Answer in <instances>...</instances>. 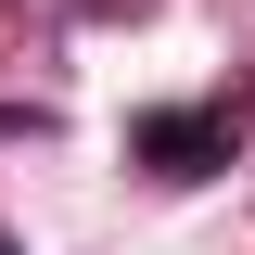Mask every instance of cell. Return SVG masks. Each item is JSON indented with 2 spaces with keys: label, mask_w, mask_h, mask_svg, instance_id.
Returning <instances> with one entry per match:
<instances>
[{
  "label": "cell",
  "mask_w": 255,
  "mask_h": 255,
  "mask_svg": "<svg viewBox=\"0 0 255 255\" xmlns=\"http://www.w3.org/2000/svg\"><path fill=\"white\" fill-rule=\"evenodd\" d=\"M243 153V102H166V115H128V166H153V179H204V166Z\"/></svg>",
  "instance_id": "cell-1"
},
{
  "label": "cell",
  "mask_w": 255,
  "mask_h": 255,
  "mask_svg": "<svg viewBox=\"0 0 255 255\" xmlns=\"http://www.w3.org/2000/svg\"><path fill=\"white\" fill-rule=\"evenodd\" d=\"M0 255H26V243H13V230H0Z\"/></svg>",
  "instance_id": "cell-2"
}]
</instances>
